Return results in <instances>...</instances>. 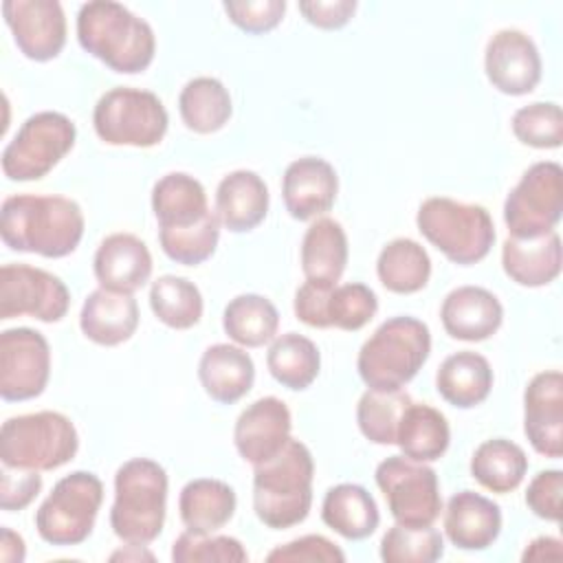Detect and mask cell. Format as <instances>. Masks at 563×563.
<instances>
[{"instance_id": "cell-1", "label": "cell", "mask_w": 563, "mask_h": 563, "mask_svg": "<svg viewBox=\"0 0 563 563\" xmlns=\"http://www.w3.org/2000/svg\"><path fill=\"white\" fill-rule=\"evenodd\" d=\"M84 211L66 196L18 194L0 209V238L20 253L66 257L84 238Z\"/></svg>"}, {"instance_id": "cell-2", "label": "cell", "mask_w": 563, "mask_h": 563, "mask_svg": "<svg viewBox=\"0 0 563 563\" xmlns=\"http://www.w3.org/2000/svg\"><path fill=\"white\" fill-rule=\"evenodd\" d=\"M79 46L123 75L143 73L156 53L152 26L121 2L92 0L77 13Z\"/></svg>"}, {"instance_id": "cell-3", "label": "cell", "mask_w": 563, "mask_h": 563, "mask_svg": "<svg viewBox=\"0 0 563 563\" xmlns=\"http://www.w3.org/2000/svg\"><path fill=\"white\" fill-rule=\"evenodd\" d=\"M312 477L310 449L290 438L271 460L253 466V510L257 519L273 530L301 523L312 506Z\"/></svg>"}, {"instance_id": "cell-4", "label": "cell", "mask_w": 563, "mask_h": 563, "mask_svg": "<svg viewBox=\"0 0 563 563\" xmlns=\"http://www.w3.org/2000/svg\"><path fill=\"white\" fill-rule=\"evenodd\" d=\"M431 352L429 325L416 317H391L361 345L356 369L367 389H402L427 363Z\"/></svg>"}, {"instance_id": "cell-5", "label": "cell", "mask_w": 563, "mask_h": 563, "mask_svg": "<svg viewBox=\"0 0 563 563\" xmlns=\"http://www.w3.org/2000/svg\"><path fill=\"white\" fill-rule=\"evenodd\" d=\"M167 473L150 457H132L117 468L114 504L110 508L112 532L136 545L152 543L165 523Z\"/></svg>"}, {"instance_id": "cell-6", "label": "cell", "mask_w": 563, "mask_h": 563, "mask_svg": "<svg viewBox=\"0 0 563 563\" xmlns=\"http://www.w3.org/2000/svg\"><path fill=\"white\" fill-rule=\"evenodd\" d=\"M416 224L429 244L460 266L482 262L495 242L493 218L482 205L444 196L427 198L416 213Z\"/></svg>"}, {"instance_id": "cell-7", "label": "cell", "mask_w": 563, "mask_h": 563, "mask_svg": "<svg viewBox=\"0 0 563 563\" xmlns=\"http://www.w3.org/2000/svg\"><path fill=\"white\" fill-rule=\"evenodd\" d=\"M77 449V429L59 411L13 416L0 429V460L4 466L53 471L68 464Z\"/></svg>"}, {"instance_id": "cell-8", "label": "cell", "mask_w": 563, "mask_h": 563, "mask_svg": "<svg viewBox=\"0 0 563 563\" xmlns=\"http://www.w3.org/2000/svg\"><path fill=\"white\" fill-rule=\"evenodd\" d=\"M103 501V484L90 471L64 475L35 512L37 534L51 545L84 543L97 521Z\"/></svg>"}, {"instance_id": "cell-9", "label": "cell", "mask_w": 563, "mask_h": 563, "mask_svg": "<svg viewBox=\"0 0 563 563\" xmlns=\"http://www.w3.org/2000/svg\"><path fill=\"white\" fill-rule=\"evenodd\" d=\"M92 125L108 145L154 147L167 132L169 114L154 92L119 86L99 97Z\"/></svg>"}, {"instance_id": "cell-10", "label": "cell", "mask_w": 563, "mask_h": 563, "mask_svg": "<svg viewBox=\"0 0 563 563\" xmlns=\"http://www.w3.org/2000/svg\"><path fill=\"white\" fill-rule=\"evenodd\" d=\"M75 136V123L62 112L31 114L2 150V174L18 183L44 178L73 150Z\"/></svg>"}, {"instance_id": "cell-11", "label": "cell", "mask_w": 563, "mask_h": 563, "mask_svg": "<svg viewBox=\"0 0 563 563\" xmlns=\"http://www.w3.org/2000/svg\"><path fill=\"white\" fill-rule=\"evenodd\" d=\"M376 486L396 523L433 526L442 510L438 473L407 455H389L376 466Z\"/></svg>"}, {"instance_id": "cell-12", "label": "cell", "mask_w": 563, "mask_h": 563, "mask_svg": "<svg viewBox=\"0 0 563 563\" xmlns=\"http://www.w3.org/2000/svg\"><path fill=\"white\" fill-rule=\"evenodd\" d=\"M563 213V169L554 161L530 165L504 202V222L512 238L554 231Z\"/></svg>"}, {"instance_id": "cell-13", "label": "cell", "mask_w": 563, "mask_h": 563, "mask_svg": "<svg viewBox=\"0 0 563 563\" xmlns=\"http://www.w3.org/2000/svg\"><path fill=\"white\" fill-rule=\"evenodd\" d=\"M70 306L66 284L37 266L4 264L0 268V319L33 317L44 323L62 321Z\"/></svg>"}, {"instance_id": "cell-14", "label": "cell", "mask_w": 563, "mask_h": 563, "mask_svg": "<svg viewBox=\"0 0 563 563\" xmlns=\"http://www.w3.org/2000/svg\"><path fill=\"white\" fill-rule=\"evenodd\" d=\"M51 376V347L33 328H11L0 334V396L7 402L37 398Z\"/></svg>"}, {"instance_id": "cell-15", "label": "cell", "mask_w": 563, "mask_h": 563, "mask_svg": "<svg viewBox=\"0 0 563 563\" xmlns=\"http://www.w3.org/2000/svg\"><path fill=\"white\" fill-rule=\"evenodd\" d=\"M2 15L24 57L48 62L62 53L66 15L57 0H4Z\"/></svg>"}, {"instance_id": "cell-16", "label": "cell", "mask_w": 563, "mask_h": 563, "mask_svg": "<svg viewBox=\"0 0 563 563\" xmlns=\"http://www.w3.org/2000/svg\"><path fill=\"white\" fill-rule=\"evenodd\" d=\"M541 55L530 35L517 29L497 31L484 51V70L493 88L521 97L541 81Z\"/></svg>"}, {"instance_id": "cell-17", "label": "cell", "mask_w": 563, "mask_h": 563, "mask_svg": "<svg viewBox=\"0 0 563 563\" xmlns=\"http://www.w3.org/2000/svg\"><path fill=\"white\" fill-rule=\"evenodd\" d=\"M523 433L545 457L563 455V374L545 369L532 376L523 391Z\"/></svg>"}, {"instance_id": "cell-18", "label": "cell", "mask_w": 563, "mask_h": 563, "mask_svg": "<svg viewBox=\"0 0 563 563\" xmlns=\"http://www.w3.org/2000/svg\"><path fill=\"white\" fill-rule=\"evenodd\" d=\"M292 416L284 400L264 396L251 402L235 420L233 442L242 460L257 466L271 460L290 440Z\"/></svg>"}, {"instance_id": "cell-19", "label": "cell", "mask_w": 563, "mask_h": 563, "mask_svg": "<svg viewBox=\"0 0 563 563\" xmlns=\"http://www.w3.org/2000/svg\"><path fill=\"white\" fill-rule=\"evenodd\" d=\"M339 194L334 167L319 156L292 161L282 178L284 207L295 220H312L332 209Z\"/></svg>"}, {"instance_id": "cell-20", "label": "cell", "mask_w": 563, "mask_h": 563, "mask_svg": "<svg viewBox=\"0 0 563 563\" xmlns=\"http://www.w3.org/2000/svg\"><path fill=\"white\" fill-rule=\"evenodd\" d=\"M152 253L147 244L132 233H112L101 240L92 271L101 288L128 292L143 288L152 277Z\"/></svg>"}, {"instance_id": "cell-21", "label": "cell", "mask_w": 563, "mask_h": 563, "mask_svg": "<svg viewBox=\"0 0 563 563\" xmlns=\"http://www.w3.org/2000/svg\"><path fill=\"white\" fill-rule=\"evenodd\" d=\"M440 319L451 339L477 343L499 330L504 308L499 299L482 286H457L444 297Z\"/></svg>"}, {"instance_id": "cell-22", "label": "cell", "mask_w": 563, "mask_h": 563, "mask_svg": "<svg viewBox=\"0 0 563 563\" xmlns=\"http://www.w3.org/2000/svg\"><path fill=\"white\" fill-rule=\"evenodd\" d=\"M444 532L460 550H486L501 532V508L475 490H460L446 504Z\"/></svg>"}, {"instance_id": "cell-23", "label": "cell", "mask_w": 563, "mask_h": 563, "mask_svg": "<svg viewBox=\"0 0 563 563\" xmlns=\"http://www.w3.org/2000/svg\"><path fill=\"white\" fill-rule=\"evenodd\" d=\"M79 328L84 336L97 345H121L132 339L139 328V303L128 292L97 288L81 306Z\"/></svg>"}, {"instance_id": "cell-24", "label": "cell", "mask_w": 563, "mask_h": 563, "mask_svg": "<svg viewBox=\"0 0 563 563\" xmlns=\"http://www.w3.org/2000/svg\"><path fill=\"white\" fill-rule=\"evenodd\" d=\"M216 216L231 233H246L260 227L268 213V187L251 169L227 174L216 189Z\"/></svg>"}, {"instance_id": "cell-25", "label": "cell", "mask_w": 563, "mask_h": 563, "mask_svg": "<svg viewBox=\"0 0 563 563\" xmlns=\"http://www.w3.org/2000/svg\"><path fill=\"white\" fill-rule=\"evenodd\" d=\"M198 378L207 396L220 405H233L244 398L255 380V365L240 345H209L198 363Z\"/></svg>"}, {"instance_id": "cell-26", "label": "cell", "mask_w": 563, "mask_h": 563, "mask_svg": "<svg viewBox=\"0 0 563 563\" xmlns=\"http://www.w3.org/2000/svg\"><path fill=\"white\" fill-rule=\"evenodd\" d=\"M504 273L519 286L539 288L561 273V238L556 231L537 238L508 235L501 246Z\"/></svg>"}, {"instance_id": "cell-27", "label": "cell", "mask_w": 563, "mask_h": 563, "mask_svg": "<svg viewBox=\"0 0 563 563\" xmlns=\"http://www.w3.org/2000/svg\"><path fill=\"white\" fill-rule=\"evenodd\" d=\"M438 394L457 409L484 402L493 389V369L486 356L462 350L446 356L435 372Z\"/></svg>"}, {"instance_id": "cell-28", "label": "cell", "mask_w": 563, "mask_h": 563, "mask_svg": "<svg viewBox=\"0 0 563 563\" xmlns=\"http://www.w3.org/2000/svg\"><path fill=\"white\" fill-rule=\"evenodd\" d=\"M235 506V490L227 482L213 477L187 482L178 497V510L185 528L198 534H211L227 526Z\"/></svg>"}, {"instance_id": "cell-29", "label": "cell", "mask_w": 563, "mask_h": 563, "mask_svg": "<svg viewBox=\"0 0 563 563\" xmlns=\"http://www.w3.org/2000/svg\"><path fill=\"white\" fill-rule=\"evenodd\" d=\"M152 211L158 220V229H176L200 222L211 209L198 178L185 172H172L154 183Z\"/></svg>"}, {"instance_id": "cell-30", "label": "cell", "mask_w": 563, "mask_h": 563, "mask_svg": "<svg viewBox=\"0 0 563 563\" xmlns=\"http://www.w3.org/2000/svg\"><path fill=\"white\" fill-rule=\"evenodd\" d=\"M321 519L343 539L361 541L376 532L380 512L367 488L345 482L328 488L321 504Z\"/></svg>"}, {"instance_id": "cell-31", "label": "cell", "mask_w": 563, "mask_h": 563, "mask_svg": "<svg viewBox=\"0 0 563 563\" xmlns=\"http://www.w3.org/2000/svg\"><path fill=\"white\" fill-rule=\"evenodd\" d=\"M347 264V235L334 218H317L301 240V271L306 279L336 284Z\"/></svg>"}, {"instance_id": "cell-32", "label": "cell", "mask_w": 563, "mask_h": 563, "mask_svg": "<svg viewBox=\"0 0 563 563\" xmlns=\"http://www.w3.org/2000/svg\"><path fill=\"white\" fill-rule=\"evenodd\" d=\"M451 442V429L444 413L427 402H413L405 409L396 435L402 455L418 462L440 460Z\"/></svg>"}, {"instance_id": "cell-33", "label": "cell", "mask_w": 563, "mask_h": 563, "mask_svg": "<svg viewBox=\"0 0 563 563\" xmlns=\"http://www.w3.org/2000/svg\"><path fill=\"white\" fill-rule=\"evenodd\" d=\"M178 112L191 132L211 134L229 123L233 114V101L220 79L194 77L183 86L178 95Z\"/></svg>"}, {"instance_id": "cell-34", "label": "cell", "mask_w": 563, "mask_h": 563, "mask_svg": "<svg viewBox=\"0 0 563 563\" xmlns=\"http://www.w3.org/2000/svg\"><path fill=\"white\" fill-rule=\"evenodd\" d=\"M376 275L389 292L411 295L427 286L431 277V257L416 240L396 238L378 253Z\"/></svg>"}, {"instance_id": "cell-35", "label": "cell", "mask_w": 563, "mask_h": 563, "mask_svg": "<svg viewBox=\"0 0 563 563\" xmlns=\"http://www.w3.org/2000/svg\"><path fill=\"white\" fill-rule=\"evenodd\" d=\"M526 471V451L506 438H493L482 442L471 457L473 479L497 495H506L519 488Z\"/></svg>"}, {"instance_id": "cell-36", "label": "cell", "mask_w": 563, "mask_h": 563, "mask_svg": "<svg viewBox=\"0 0 563 563\" xmlns=\"http://www.w3.org/2000/svg\"><path fill=\"white\" fill-rule=\"evenodd\" d=\"M222 328L240 347H262L273 341L279 328V312L275 303L255 292L233 297L222 314Z\"/></svg>"}, {"instance_id": "cell-37", "label": "cell", "mask_w": 563, "mask_h": 563, "mask_svg": "<svg viewBox=\"0 0 563 563\" xmlns=\"http://www.w3.org/2000/svg\"><path fill=\"white\" fill-rule=\"evenodd\" d=\"M266 367L279 385L301 391L319 376L321 354L308 336L286 332L273 339L266 354Z\"/></svg>"}, {"instance_id": "cell-38", "label": "cell", "mask_w": 563, "mask_h": 563, "mask_svg": "<svg viewBox=\"0 0 563 563\" xmlns=\"http://www.w3.org/2000/svg\"><path fill=\"white\" fill-rule=\"evenodd\" d=\"M150 308L161 323L189 330L202 317V295L194 282L178 275H161L150 288Z\"/></svg>"}, {"instance_id": "cell-39", "label": "cell", "mask_w": 563, "mask_h": 563, "mask_svg": "<svg viewBox=\"0 0 563 563\" xmlns=\"http://www.w3.org/2000/svg\"><path fill=\"white\" fill-rule=\"evenodd\" d=\"M409 405L411 396L402 389H367L356 405V422L361 433L374 444H396L400 418Z\"/></svg>"}, {"instance_id": "cell-40", "label": "cell", "mask_w": 563, "mask_h": 563, "mask_svg": "<svg viewBox=\"0 0 563 563\" xmlns=\"http://www.w3.org/2000/svg\"><path fill=\"white\" fill-rule=\"evenodd\" d=\"M220 240V220L216 211H209L200 222L191 227L158 229V242L163 253L183 266H198L216 253Z\"/></svg>"}, {"instance_id": "cell-41", "label": "cell", "mask_w": 563, "mask_h": 563, "mask_svg": "<svg viewBox=\"0 0 563 563\" xmlns=\"http://www.w3.org/2000/svg\"><path fill=\"white\" fill-rule=\"evenodd\" d=\"M444 554V539L433 526L394 523L380 539L385 563H433Z\"/></svg>"}, {"instance_id": "cell-42", "label": "cell", "mask_w": 563, "mask_h": 563, "mask_svg": "<svg viewBox=\"0 0 563 563\" xmlns=\"http://www.w3.org/2000/svg\"><path fill=\"white\" fill-rule=\"evenodd\" d=\"M512 134L537 150H554L563 141V112L554 101H534L512 114Z\"/></svg>"}, {"instance_id": "cell-43", "label": "cell", "mask_w": 563, "mask_h": 563, "mask_svg": "<svg viewBox=\"0 0 563 563\" xmlns=\"http://www.w3.org/2000/svg\"><path fill=\"white\" fill-rule=\"evenodd\" d=\"M244 545L227 534H198L185 530L172 545L174 563H244Z\"/></svg>"}, {"instance_id": "cell-44", "label": "cell", "mask_w": 563, "mask_h": 563, "mask_svg": "<svg viewBox=\"0 0 563 563\" xmlns=\"http://www.w3.org/2000/svg\"><path fill=\"white\" fill-rule=\"evenodd\" d=\"M378 310L376 292L358 282L334 286L328 299V323L339 330H361Z\"/></svg>"}, {"instance_id": "cell-45", "label": "cell", "mask_w": 563, "mask_h": 563, "mask_svg": "<svg viewBox=\"0 0 563 563\" xmlns=\"http://www.w3.org/2000/svg\"><path fill=\"white\" fill-rule=\"evenodd\" d=\"M268 563H343V550L321 534H306L277 545L266 554Z\"/></svg>"}, {"instance_id": "cell-46", "label": "cell", "mask_w": 563, "mask_h": 563, "mask_svg": "<svg viewBox=\"0 0 563 563\" xmlns=\"http://www.w3.org/2000/svg\"><path fill=\"white\" fill-rule=\"evenodd\" d=\"M229 20L246 33H266L273 31L286 13L284 0H233L222 4Z\"/></svg>"}, {"instance_id": "cell-47", "label": "cell", "mask_w": 563, "mask_h": 563, "mask_svg": "<svg viewBox=\"0 0 563 563\" xmlns=\"http://www.w3.org/2000/svg\"><path fill=\"white\" fill-rule=\"evenodd\" d=\"M563 473L559 468L539 471L526 490V506L545 521H561L563 515Z\"/></svg>"}, {"instance_id": "cell-48", "label": "cell", "mask_w": 563, "mask_h": 563, "mask_svg": "<svg viewBox=\"0 0 563 563\" xmlns=\"http://www.w3.org/2000/svg\"><path fill=\"white\" fill-rule=\"evenodd\" d=\"M42 490V475L40 471L29 468H13L2 464L0 475V508L7 512L26 508L37 493Z\"/></svg>"}, {"instance_id": "cell-49", "label": "cell", "mask_w": 563, "mask_h": 563, "mask_svg": "<svg viewBox=\"0 0 563 563\" xmlns=\"http://www.w3.org/2000/svg\"><path fill=\"white\" fill-rule=\"evenodd\" d=\"M336 284H321L306 279L295 292V317L310 328H330L328 323V299Z\"/></svg>"}, {"instance_id": "cell-50", "label": "cell", "mask_w": 563, "mask_h": 563, "mask_svg": "<svg viewBox=\"0 0 563 563\" xmlns=\"http://www.w3.org/2000/svg\"><path fill=\"white\" fill-rule=\"evenodd\" d=\"M299 11L312 26L332 31L350 22V18L356 11V2L354 0H306V2H299Z\"/></svg>"}, {"instance_id": "cell-51", "label": "cell", "mask_w": 563, "mask_h": 563, "mask_svg": "<svg viewBox=\"0 0 563 563\" xmlns=\"http://www.w3.org/2000/svg\"><path fill=\"white\" fill-rule=\"evenodd\" d=\"M561 556L563 550L556 537H537L521 554L523 561H559Z\"/></svg>"}, {"instance_id": "cell-52", "label": "cell", "mask_w": 563, "mask_h": 563, "mask_svg": "<svg viewBox=\"0 0 563 563\" xmlns=\"http://www.w3.org/2000/svg\"><path fill=\"white\" fill-rule=\"evenodd\" d=\"M24 556H26L24 539L4 526L0 530V559L7 563H22Z\"/></svg>"}, {"instance_id": "cell-53", "label": "cell", "mask_w": 563, "mask_h": 563, "mask_svg": "<svg viewBox=\"0 0 563 563\" xmlns=\"http://www.w3.org/2000/svg\"><path fill=\"white\" fill-rule=\"evenodd\" d=\"M132 548H136V550H139L141 545L132 543ZM143 556H147V559H154L150 552H147V554H143V552H136V554H132V559H143ZM110 559H112V561H114V559H130V554H128V552H114Z\"/></svg>"}]
</instances>
